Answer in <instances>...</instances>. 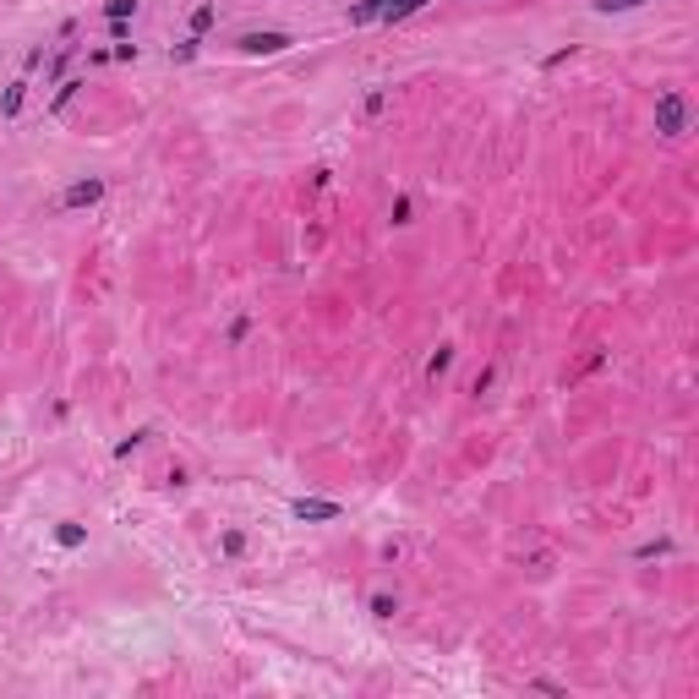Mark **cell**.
Returning <instances> with one entry per match:
<instances>
[{
    "label": "cell",
    "instance_id": "2",
    "mask_svg": "<svg viewBox=\"0 0 699 699\" xmlns=\"http://www.w3.org/2000/svg\"><path fill=\"white\" fill-rule=\"evenodd\" d=\"M241 49L246 55H279V49H289V33H246Z\"/></svg>",
    "mask_w": 699,
    "mask_h": 699
},
{
    "label": "cell",
    "instance_id": "10",
    "mask_svg": "<svg viewBox=\"0 0 699 699\" xmlns=\"http://www.w3.org/2000/svg\"><path fill=\"white\" fill-rule=\"evenodd\" d=\"M371 612H377V617H393V596H371Z\"/></svg>",
    "mask_w": 699,
    "mask_h": 699
},
{
    "label": "cell",
    "instance_id": "6",
    "mask_svg": "<svg viewBox=\"0 0 699 699\" xmlns=\"http://www.w3.org/2000/svg\"><path fill=\"white\" fill-rule=\"evenodd\" d=\"M22 88H28V83H11V88H6V99H0V115H6V121L22 109Z\"/></svg>",
    "mask_w": 699,
    "mask_h": 699
},
{
    "label": "cell",
    "instance_id": "9",
    "mask_svg": "<svg viewBox=\"0 0 699 699\" xmlns=\"http://www.w3.org/2000/svg\"><path fill=\"white\" fill-rule=\"evenodd\" d=\"M104 11H109V17L121 22V17H131V11H137V0H109V6H104Z\"/></svg>",
    "mask_w": 699,
    "mask_h": 699
},
{
    "label": "cell",
    "instance_id": "3",
    "mask_svg": "<svg viewBox=\"0 0 699 699\" xmlns=\"http://www.w3.org/2000/svg\"><path fill=\"white\" fill-rule=\"evenodd\" d=\"M99 197H104V181H77V186H66L61 208H93Z\"/></svg>",
    "mask_w": 699,
    "mask_h": 699
},
{
    "label": "cell",
    "instance_id": "7",
    "mask_svg": "<svg viewBox=\"0 0 699 699\" xmlns=\"http://www.w3.org/2000/svg\"><path fill=\"white\" fill-rule=\"evenodd\" d=\"M383 6H388V0H361V6L350 11V22H371V17H377V11H383Z\"/></svg>",
    "mask_w": 699,
    "mask_h": 699
},
{
    "label": "cell",
    "instance_id": "1",
    "mask_svg": "<svg viewBox=\"0 0 699 699\" xmlns=\"http://www.w3.org/2000/svg\"><path fill=\"white\" fill-rule=\"evenodd\" d=\"M688 121H694V109H688L683 93H661V99H656V131H661V137H683Z\"/></svg>",
    "mask_w": 699,
    "mask_h": 699
},
{
    "label": "cell",
    "instance_id": "8",
    "mask_svg": "<svg viewBox=\"0 0 699 699\" xmlns=\"http://www.w3.org/2000/svg\"><path fill=\"white\" fill-rule=\"evenodd\" d=\"M634 6H645V0H596V11H607V17L612 11H634Z\"/></svg>",
    "mask_w": 699,
    "mask_h": 699
},
{
    "label": "cell",
    "instance_id": "5",
    "mask_svg": "<svg viewBox=\"0 0 699 699\" xmlns=\"http://www.w3.org/2000/svg\"><path fill=\"white\" fill-rule=\"evenodd\" d=\"M421 6H426V0H388V6H383V17H388V22H405L410 11H421Z\"/></svg>",
    "mask_w": 699,
    "mask_h": 699
},
{
    "label": "cell",
    "instance_id": "4",
    "mask_svg": "<svg viewBox=\"0 0 699 699\" xmlns=\"http://www.w3.org/2000/svg\"><path fill=\"white\" fill-rule=\"evenodd\" d=\"M295 519H339V503H317V497H295Z\"/></svg>",
    "mask_w": 699,
    "mask_h": 699
}]
</instances>
